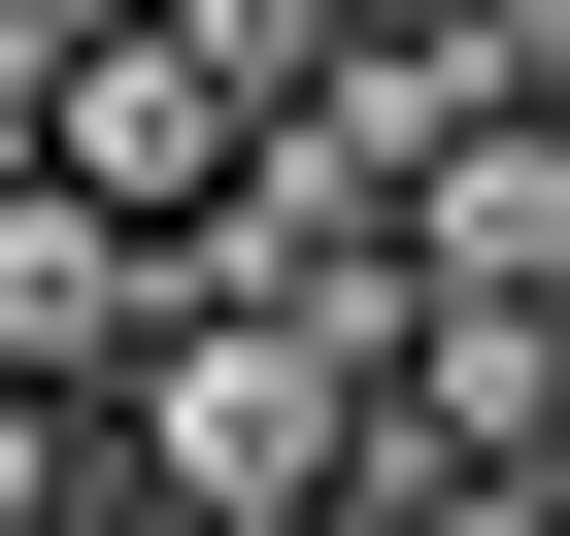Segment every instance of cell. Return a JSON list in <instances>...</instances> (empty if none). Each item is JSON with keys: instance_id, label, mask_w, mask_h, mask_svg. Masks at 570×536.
<instances>
[{"instance_id": "cell-6", "label": "cell", "mask_w": 570, "mask_h": 536, "mask_svg": "<svg viewBox=\"0 0 570 536\" xmlns=\"http://www.w3.org/2000/svg\"><path fill=\"white\" fill-rule=\"evenodd\" d=\"M0 536H101V403H35V369H0Z\"/></svg>"}, {"instance_id": "cell-4", "label": "cell", "mask_w": 570, "mask_h": 536, "mask_svg": "<svg viewBox=\"0 0 570 536\" xmlns=\"http://www.w3.org/2000/svg\"><path fill=\"white\" fill-rule=\"evenodd\" d=\"M403 268H436V302H570V101H470L403 168Z\"/></svg>"}, {"instance_id": "cell-3", "label": "cell", "mask_w": 570, "mask_h": 536, "mask_svg": "<svg viewBox=\"0 0 570 536\" xmlns=\"http://www.w3.org/2000/svg\"><path fill=\"white\" fill-rule=\"evenodd\" d=\"M0 168H101V201H135V235H202V201H235V168H268V101H235V68H202V34H168V0H135V34H101V68H68V101H35V135H0Z\"/></svg>"}, {"instance_id": "cell-2", "label": "cell", "mask_w": 570, "mask_h": 536, "mask_svg": "<svg viewBox=\"0 0 570 536\" xmlns=\"http://www.w3.org/2000/svg\"><path fill=\"white\" fill-rule=\"evenodd\" d=\"M168 302H202V268H168L101 168H0V369H35V403H135V369H168Z\"/></svg>"}, {"instance_id": "cell-7", "label": "cell", "mask_w": 570, "mask_h": 536, "mask_svg": "<svg viewBox=\"0 0 570 536\" xmlns=\"http://www.w3.org/2000/svg\"><path fill=\"white\" fill-rule=\"evenodd\" d=\"M101 536H135V503H101Z\"/></svg>"}, {"instance_id": "cell-5", "label": "cell", "mask_w": 570, "mask_h": 536, "mask_svg": "<svg viewBox=\"0 0 570 536\" xmlns=\"http://www.w3.org/2000/svg\"><path fill=\"white\" fill-rule=\"evenodd\" d=\"M168 34H202V68L268 101V135H303V101H336V34H370V0H168Z\"/></svg>"}, {"instance_id": "cell-1", "label": "cell", "mask_w": 570, "mask_h": 536, "mask_svg": "<svg viewBox=\"0 0 570 536\" xmlns=\"http://www.w3.org/2000/svg\"><path fill=\"white\" fill-rule=\"evenodd\" d=\"M168 268H202L235 336H303V369H370V403H403V336H436V268H403V201H336L303 135H268V168H235V201H202Z\"/></svg>"}]
</instances>
